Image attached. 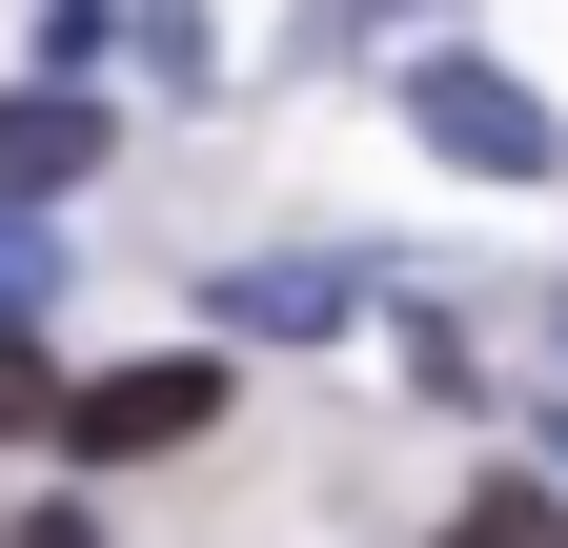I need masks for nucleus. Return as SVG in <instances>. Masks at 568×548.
Returning a JSON list of instances; mask_svg holds the SVG:
<instances>
[{
  "instance_id": "obj_9",
  "label": "nucleus",
  "mask_w": 568,
  "mask_h": 548,
  "mask_svg": "<svg viewBox=\"0 0 568 548\" xmlns=\"http://www.w3.org/2000/svg\"><path fill=\"white\" fill-rule=\"evenodd\" d=\"M548 325H568V305H548Z\"/></svg>"
},
{
  "instance_id": "obj_1",
  "label": "nucleus",
  "mask_w": 568,
  "mask_h": 548,
  "mask_svg": "<svg viewBox=\"0 0 568 548\" xmlns=\"http://www.w3.org/2000/svg\"><path fill=\"white\" fill-rule=\"evenodd\" d=\"M406 143H447L467 183H548V163H568V122L508 82V61H426V82H406Z\"/></svg>"
},
{
  "instance_id": "obj_7",
  "label": "nucleus",
  "mask_w": 568,
  "mask_h": 548,
  "mask_svg": "<svg viewBox=\"0 0 568 548\" xmlns=\"http://www.w3.org/2000/svg\"><path fill=\"white\" fill-rule=\"evenodd\" d=\"M21 305H41V224L0 203V325H21Z\"/></svg>"
},
{
  "instance_id": "obj_2",
  "label": "nucleus",
  "mask_w": 568,
  "mask_h": 548,
  "mask_svg": "<svg viewBox=\"0 0 568 548\" xmlns=\"http://www.w3.org/2000/svg\"><path fill=\"white\" fill-rule=\"evenodd\" d=\"M203 427H224V366L163 346V366H102L82 406H61V467H142V447H203Z\"/></svg>"
},
{
  "instance_id": "obj_8",
  "label": "nucleus",
  "mask_w": 568,
  "mask_h": 548,
  "mask_svg": "<svg viewBox=\"0 0 568 548\" xmlns=\"http://www.w3.org/2000/svg\"><path fill=\"white\" fill-rule=\"evenodd\" d=\"M21 548H102V528H82V508H41V528H21Z\"/></svg>"
},
{
  "instance_id": "obj_6",
  "label": "nucleus",
  "mask_w": 568,
  "mask_h": 548,
  "mask_svg": "<svg viewBox=\"0 0 568 548\" xmlns=\"http://www.w3.org/2000/svg\"><path fill=\"white\" fill-rule=\"evenodd\" d=\"M0 427H41V447H61V366L21 346V325H0Z\"/></svg>"
},
{
  "instance_id": "obj_4",
  "label": "nucleus",
  "mask_w": 568,
  "mask_h": 548,
  "mask_svg": "<svg viewBox=\"0 0 568 548\" xmlns=\"http://www.w3.org/2000/svg\"><path fill=\"white\" fill-rule=\"evenodd\" d=\"M224 305L264 325V346H305V325H345V305H366V264H244Z\"/></svg>"
},
{
  "instance_id": "obj_5",
  "label": "nucleus",
  "mask_w": 568,
  "mask_h": 548,
  "mask_svg": "<svg viewBox=\"0 0 568 548\" xmlns=\"http://www.w3.org/2000/svg\"><path fill=\"white\" fill-rule=\"evenodd\" d=\"M447 548H568V488L548 467H487V488L447 508Z\"/></svg>"
},
{
  "instance_id": "obj_3",
  "label": "nucleus",
  "mask_w": 568,
  "mask_h": 548,
  "mask_svg": "<svg viewBox=\"0 0 568 548\" xmlns=\"http://www.w3.org/2000/svg\"><path fill=\"white\" fill-rule=\"evenodd\" d=\"M82 163H102V82H21L0 102V203H61Z\"/></svg>"
}]
</instances>
